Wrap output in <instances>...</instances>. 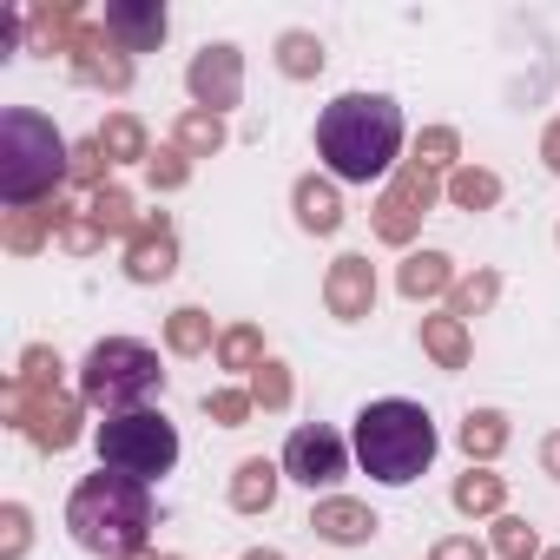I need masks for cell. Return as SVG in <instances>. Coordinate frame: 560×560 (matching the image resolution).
<instances>
[{
	"label": "cell",
	"instance_id": "obj_1",
	"mask_svg": "<svg viewBox=\"0 0 560 560\" xmlns=\"http://www.w3.org/2000/svg\"><path fill=\"white\" fill-rule=\"evenodd\" d=\"M317 152L350 185L383 178L396 165V152H402V113H396V100H383V93H343V100H330L324 119H317Z\"/></svg>",
	"mask_w": 560,
	"mask_h": 560
},
{
	"label": "cell",
	"instance_id": "obj_2",
	"mask_svg": "<svg viewBox=\"0 0 560 560\" xmlns=\"http://www.w3.org/2000/svg\"><path fill=\"white\" fill-rule=\"evenodd\" d=\"M67 527H73V540H80L86 553H100V560H132V553H145V540H152V488L132 481V475L100 468V475H86V481L73 488Z\"/></svg>",
	"mask_w": 560,
	"mask_h": 560
},
{
	"label": "cell",
	"instance_id": "obj_3",
	"mask_svg": "<svg viewBox=\"0 0 560 560\" xmlns=\"http://www.w3.org/2000/svg\"><path fill=\"white\" fill-rule=\"evenodd\" d=\"M357 462L370 481L383 488H409L429 462H435V422L422 402H402V396H383L357 416V435H350Z\"/></svg>",
	"mask_w": 560,
	"mask_h": 560
},
{
	"label": "cell",
	"instance_id": "obj_4",
	"mask_svg": "<svg viewBox=\"0 0 560 560\" xmlns=\"http://www.w3.org/2000/svg\"><path fill=\"white\" fill-rule=\"evenodd\" d=\"M67 172V139L40 119V113H8L0 119V198L8 205H34L40 191H54Z\"/></svg>",
	"mask_w": 560,
	"mask_h": 560
},
{
	"label": "cell",
	"instance_id": "obj_5",
	"mask_svg": "<svg viewBox=\"0 0 560 560\" xmlns=\"http://www.w3.org/2000/svg\"><path fill=\"white\" fill-rule=\"evenodd\" d=\"M159 383H165L159 350H145V343H132V337L93 343V357H86V370H80L86 402H100V409H113V416H126V409H139L145 396H159Z\"/></svg>",
	"mask_w": 560,
	"mask_h": 560
},
{
	"label": "cell",
	"instance_id": "obj_6",
	"mask_svg": "<svg viewBox=\"0 0 560 560\" xmlns=\"http://www.w3.org/2000/svg\"><path fill=\"white\" fill-rule=\"evenodd\" d=\"M172 462H178V429L159 409H126V416L100 422V468L152 488L159 475H172Z\"/></svg>",
	"mask_w": 560,
	"mask_h": 560
},
{
	"label": "cell",
	"instance_id": "obj_7",
	"mask_svg": "<svg viewBox=\"0 0 560 560\" xmlns=\"http://www.w3.org/2000/svg\"><path fill=\"white\" fill-rule=\"evenodd\" d=\"M343 435H330V429H298L291 442H284V475L291 481H304V488H330L337 475H343Z\"/></svg>",
	"mask_w": 560,
	"mask_h": 560
},
{
	"label": "cell",
	"instance_id": "obj_8",
	"mask_svg": "<svg viewBox=\"0 0 560 560\" xmlns=\"http://www.w3.org/2000/svg\"><path fill=\"white\" fill-rule=\"evenodd\" d=\"M106 34L126 54H152L165 40V8H132V0H113V8H106Z\"/></svg>",
	"mask_w": 560,
	"mask_h": 560
},
{
	"label": "cell",
	"instance_id": "obj_9",
	"mask_svg": "<svg viewBox=\"0 0 560 560\" xmlns=\"http://www.w3.org/2000/svg\"><path fill=\"white\" fill-rule=\"evenodd\" d=\"M191 93H198V106H231L237 100V47H205L191 60Z\"/></svg>",
	"mask_w": 560,
	"mask_h": 560
},
{
	"label": "cell",
	"instance_id": "obj_10",
	"mask_svg": "<svg viewBox=\"0 0 560 560\" xmlns=\"http://www.w3.org/2000/svg\"><path fill=\"white\" fill-rule=\"evenodd\" d=\"M370 298H376L370 264H363V257H337V270H330V311H337V317H363Z\"/></svg>",
	"mask_w": 560,
	"mask_h": 560
},
{
	"label": "cell",
	"instance_id": "obj_11",
	"mask_svg": "<svg viewBox=\"0 0 560 560\" xmlns=\"http://www.w3.org/2000/svg\"><path fill=\"white\" fill-rule=\"evenodd\" d=\"M311 527H317L324 540H343V547H357V540H370V534H376V514H370V508H357V501H324Z\"/></svg>",
	"mask_w": 560,
	"mask_h": 560
},
{
	"label": "cell",
	"instance_id": "obj_12",
	"mask_svg": "<svg viewBox=\"0 0 560 560\" xmlns=\"http://www.w3.org/2000/svg\"><path fill=\"white\" fill-rule=\"evenodd\" d=\"M416 205H429V172H422V165L396 178V191H389V205H383V237H402Z\"/></svg>",
	"mask_w": 560,
	"mask_h": 560
},
{
	"label": "cell",
	"instance_id": "obj_13",
	"mask_svg": "<svg viewBox=\"0 0 560 560\" xmlns=\"http://www.w3.org/2000/svg\"><path fill=\"white\" fill-rule=\"evenodd\" d=\"M298 218H304L311 231H337V224H343V205H337V191H330V185L304 178V185H298Z\"/></svg>",
	"mask_w": 560,
	"mask_h": 560
},
{
	"label": "cell",
	"instance_id": "obj_14",
	"mask_svg": "<svg viewBox=\"0 0 560 560\" xmlns=\"http://www.w3.org/2000/svg\"><path fill=\"white\" fill-rule=\"evenodd\" d=\"M132 277H139V284H152V277H165L172 270V231L159 224V231H145L139 244H132V264H126Z\"/></svg>",
	"mask_w": 560,
	"mask_h": 560
},
{
	"label": "cell",
	"instance_id": "obj_15",
	"mask_svg": "<svg viewBox=\"0 0 560 560\" xmlns=\"http://www.w3.org/2000/svg\"><path fill=\"white\" fill-rule=\"evenodd\" d=\"M270 494H277V468H270V462H244L231 501H237L244 514H257V508H270Z\"/></svg>",
	"mask_w": 560,
	"mask_h": 560
},
{
	"label": "cell",
	"instance_id": "obj_16",
	"mask_svg": "<svg viewBox=\"0 0 560 560\" xmlns=\"http://www.w3.org/2000/svg\"><path fill=\"white\" fill-rule=\"evenodd\" d=\"M442 284H448V257L422 250V257L402 264V291H409V298H429V291H442Z\"/></svg>",
	"mask_w": 560,
	"mask_h": 560
},
{
	"label": "cell",
	"instance_id": "obj_17",
	"mask_svg": "<svg viewBox=\"0 0 560 560\" xmlns=\"http://www.w3.org/2000/svg\"><path fill=\"white\" fill-rule=\"evenodd\" d=\"M34 442L40 448H67L73 442V402H47L40 422H34Z\"/></svg>",
	"mask_w": 560,
	"mask_h": 560
},
{
	"label": "cell",
	"instance_id": "obj_18",
	"mask_svg": "<svg viewBox=\"0 0 560 560\" xmlns=\"http://www.w3.org/2000/svg\"><path fill=\"white\" fill-rule=\"evenodd\" d=\"M501 442H508L501 416H468V422H462V448H468V455H494Z\"/></svg>",
	"mask_w": 560,
	"mask_h": 560
},
{
	"label": "cell",
	"instance_id": "obj_19",
	"mask_svg": "<svg viewBox=\"0 0 560 560\" xmlns=\"http://www.w3.org/2000/svg\"><path fill=\"white\" fill-rule=\"evenodd\" d=\"M317 67H324V47H317L311 34H284V73L304 80V73H317Z\"/></svg>",
	"mask_w": 560,
	"mask_h": 560
},
{
	"label": "cell",
	"instance_id": "obj_20",
	"mask_svg": "<svg viewBox=\"0 0 560 560\" xmlns=\"http://www.w3.org/2000/svg\"><path fill=\"white\" fill-rule=\"evenodd\" d=\"M455 508H468V514H488V508H501V481H494V475H468V481L455 488Z\"/></svg>",
	"mask_w": 560,
	"mask_h": 560
},
{
	"label": "cell",
	"instance_id": "obj_21",
	"mask_svg": "<svg viewBox=\"0 0 560 560\" xmlns=\"http://www.w3.org/2000/svg\"><path fill=\"white\" fill-rule=\"evenodd\" d=\"M218 139H224V126H218L211 113H191V119L178 126V145H185V152H211Z\"/></svg>",
	"mask_w": 560,
	"mask_h": 560
},
{
	"label": "cell",
	"instance_id": "obj_22",
	"mask_svg": "<svg viewBox=\"0 0 560 560\" xmlns=\"http://www.w3.org/2000/svg\"><path fill=\"white\" fill-rule=\"evenodd\" d=\"M448 191H455V205H494V198H501V185H494L488 172H455Z\"/></svg>",
	"mask_w": 560,
	"mask_h": 560
},
{
	"label": "cell",
	"instance_id": "obj_23",
	"mask_svg": "<svg viewBox=\"0 0 560 560\" xmlns=\"http://www.w3.org/2000/svg\"><path fill=\"white\" fill-rule=\"evenodd\" d=\"M106 145H113V152H126V159H139V152H145V139H139V126H132V119H113V126L100 132V152H106Z\"/></svg>",
	"mask_w": 560,
	"mask_h": 560
},
{
	"label": "cell",
	"instance_id": "obj_24",
	"mask_svg": "<svg viewBox=\"0 0 560 560\" xmlns=\"http://www.w3.org/2000/svg\"><path fill=\"white\" fill-rule=\"evenodd\" d=\"M429 343H435V357H442V363H462V330H455L448 317H435V324H429Z\"/></svg>",
	"mask_w": 560,
	"mask_h": 560
},
{
	"label": "cell",
	"instance_id": "obj_25",
	"mask_svg": "<svg viewBox=\"0 0 560 560\" xmlns=\"http://www.w3.org/2000/svg\"><path fill=\"white\" fill-rule=\"evenodd\" d=\"M501 553L508 560H527L534 553V527L527 521H501Z\"/></svg>",
	"mask_w": 560,
	"mask_h": 560
},
{
	"label": "cell",
	"instance_id": "obj_26",
	"mask_svg": "<svg viewBox=\"0 0 560 560\" xmlns=\"http://www.w3.org/2000/svg\"><path fill=\"white\" fill-rule=\"evenodd\" d=\"M172 343H178V350H198V343H205V317H198V311H178V317H172Z\"/></svg>",
	"mask_w": 560,
	"mask_h": 560
},
{
	"label": "cell",
	"instance_id": "obj_27",
	"mask_svg": "<svg viewBox=\"0 0 560 560\" xmlns=\"http://www.w3.org/2000/svg\"><path fill=\"white\" fill-rule=\"evenodd\" d=\"M291 389H284V376H277V363H264V376H257V402H284Z\"/></svg>",
	"mask_w": 560,
	"mask_h": 560
},
{
	"label": "cell",
	"instance_id": "obj_28",
	"mask_svg": "<svg viewBox=\"0 0 560 560\" xmlns=\"http://www.w3.org/2000/svg\"><path fill=\"white\" fill-rule=\"evenodd\" d=\"M250 350H257V337H250V330H231V337H224V357H231V363H244Z\"/></svg>",
	"mask_w": 560,
	"mask_h": 560
},
{
	"label": "cell",
	"instance_id": "obj_29",
	"mask_svg": "<svg viewBox=\"0 0 560 560\" xmlns=\"http://www.w3.org/2000/svg\"><path fill=\"white\" fill-rule=\"evenodd\" d=\"M435 560H481V547H475V540H442Z\"/></svg>",
	"mask_w": 560,
	"mask_h": 560
},
{
	"label": "cell",
	"instance_id": "obj_30",
	"mask_svg": "<svg viewBox=\"0 0 560 560\" xmlns=\"http://www.w3.org/2000/svg\"><path fill=\"white\" fill-rule=\"evenodd\" d=\"M211 409H218V422H244V409H250V402H244V396H218Z\"/></svg>",
	"mask_w": 560,
	"mask_h": 560
},
{
	"label": "cell",
	"instance_id": "obj_31",
	"mask_svg": "<svg viewBox=\"0 0 560 560\" xmlns=\"http://www.w3.org/2000/svg\"><path fill=\"white\" fill-rule=\"evenodd\" d=\"M422 152H435V165H442V159L455 152V132H429V139H422Z\"/></svg>",
	"mask_w": 560,
	"mask_h": 560
},
{
	"label": "cell",
	"instance_id": "obj_32",
	"mask_svg": "<svg viewBox=\"0 0 560 560\" xmlns=\"http://www.w3.org/2000/svg\"><path fill=\"white\" fill-rule=\"evenodd\" d=\"M547 165L560 172V119H553V132H547Z\"/></svg>",
	"mask_w": 560,
	"mask_h": 560
},
{
	"label": "cell",
	"instance_id": "obj_33",
	"mask_svg": "<svg viewBox=\"0 0 560 560\" xmlns=\"http://www.w3.org/2000/svg\"><path fill=\"white\" fill-rule=\"evenodd\" d=\"M547 468H553V475H560V435H553V442H547Z\"/></svg>",
	"mask_w": 560,
	"mask_h": 560
},
{
	"label": "cell",
	"instance_id": "obj_34",
	"mask_svg": "<svg viewBox=\"0 0 560 560\" xmlns=\"http://www.w3.org/2000/svg\"><path fill=\"white\" fill-rule=\"evenodd\" d=\"M547 560H560V553H547Z\"/></svg>",
	"mask_w": 560,
	"mask_h": 560
}]
</instances>
